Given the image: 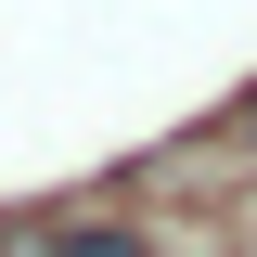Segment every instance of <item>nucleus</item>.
I'll list each match as a JSON object with an SVG mask.
<instances>
[{
    "mask_svg": "<svg viewBox=\"0 0 257 257\" xmlns=\"http://www.w3.org/2000/svg\"><path fill=\"white\" fill-rule=\"evenodd\" d=\"M231 155H244V167H257V90H244V103H231Z\"/></svg>",
    "mask_w": 257,
    "mask_h": 257,
    "instance_id": "nucleus-2",
    "label": "nucleus"
},
{
    "mask_svg": "<svg viewBox=\"0 0 257 257\" xmlns=\"http://www.w3.org/2000/svg\"><path fill=\"white\" fill-rule=\"evenodd\" d=\"M0 257H155L142 219H90V206H64V219H13Z\"/></svg>",
    "mask_w": 257,
    "mask_h": 257,
    "instance_id": "nucleus-1",
    "label": "nucleus"
}]
</instances>
